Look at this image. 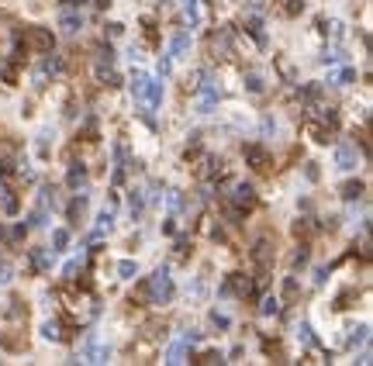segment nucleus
Wrapping results in <instances>:
<instances>
[{"label":"nucleus","mask_w":373,"mask_h":366,"mask_svg":"<svg viewBox=\"0 0 373 366\" xmlns=\"http://www.w3.org/2000/svg\"><path fill=\"white\" fill-rule=\"evenodd\" d=\"M145 290H149V301H152V304H170V301H173V294H177L170 270H156V276L145 283Z\"/></svg>","instance_id":"nucleus-1"},{"label":"nucleus","mask_w":373,"mask_h":366,"mask_svg":"<svg viewBox=\"0 0 373 366\" xmlns=\"http://www.w3.org/2000/svg\"><path fill=\"white\" fill-rule=\"evenodd\" d=\"M107 346H97V335H87L83 339V346H79V359H87V363H107Z\"/></svg>","instance_id":"nucleus-2"},{"label":"nucleus","mask_w":373,"mask_h":366,"mask_svg":"<svg viewBox=\"0 0 373 366\" xmlns=\"http://www.w3.org/2000/svg\"><path fill=\"white\" fill-rule=\"evenodd\" d=\"M335 162H339V170H342V173H349V170H356V145H349V142H342V145L335 149Z\"/></svg>","instance_id":"nucleus-3"},{"label":"nucleus","mask_w":373,"mask_h":366,"mask_svg":"<svg viewBox=\"0 0 373 366\" xmlns=\"http://www.w3.org/2000/svg\"><path fill=\"white\" fill-rule=\"evenodd\" d=\"M215 104H218V87H215V83H204V87H200V100H197L200 114H211Z\"/></svg>","instance_id":"nucleus-4"},{"label":"nucleus","mask_w":373,"mask_h":366,"mask_svg":"<svg viewBox=\"0 0 373 366\" xmlns=\"http://www.w3.org/2000/svg\"><path fill=\"white\" fill-rule=\"evenodd\" d=\"M24 35H28V42H31L38 52H49V49H52V35H49L45 28H28Z\"/></svg>","instance_id":"nucleus-5"},{"label":"nucleus","mask_w":373,"mask_h":366,"mask_svg":"<svg viewBox=\"0 0 373 366\" xmlns=\"http://www.w3.org/2000/svg\"><path fill=\"white\" fill-rule=\"evenodd\" d=\"M187 45H190V31H180V35H173V42H170V52H166V56H170V59H183Z\"/></svg>","instance_id":"nucleus-6"},{"label":"nucleus","mask_w":373,"mask_h":366,"mask_svg":"<svg viewBox=\"0 0 373 366\" xmlns=\"http://www.w3.org/2000/svg\"><path fill=\"white\" fill-rule=\"evenodd\" d=\"M232 197H235V204H238V208H253V204H256V190L249 187V183H238Z\"/></svg>","instance_id":"nucleus-7"},{"label":"nucleus","mask_w":373,"mask_h":366,"mask_svg":"<svg viewBox=\"0 0 373 366\" xmlns=\"http://www.w3.org/2000/svg\"><path fill=\"white\" fill-rule=\"evenodd\" d=\"M145 104H149V107H159V104H162V83H156V79L145 83Z\"/></svg>","instance_id":"nucleus-8"},{"label":"nucleus","mask_w":373,"mask_h":366,"mask_svg":"<svg viewBox=\"0 0 373 366\" xmlns=\"http://www.w3.org/2000/svg\"><path fill=\"white\" fill-rule=\"evenodd\" d=\"M245 155L253 159V166H256V170H270V155L263 152L259 145H249V149H245Z\"/></svg>","instance_id":"nucleus-9"},{"label":"nucleus","mask_w":373,"mask_h":366,"mask_svg":"<svg viewBox=\"0 0 373 366\" xmlns=\"http://www.w3.org/2000/svg\"><path fill=\"white\" fill-rule=\"evenodd\" d=\"M356 73L349 69V66H342V69H335V73H328V83H335V87H346V83H353Z\"/></svg>","instance_id":"nucleus-10"},{"label":"nucleus","mask_w":373,"mask_h":366,"mask_svg":"<svg viewBox=\"0 0 373 366\" xmlns=\"http://www.w3.org/2000/svg\"><path fill=\"white\" fill-rule=\"evenodd\" d=\"M183 359H187V339H183V342H173L170 352H166V363H183Z\"/></svg>","instance_id":"nucleus-11"},{"label":"nucleus","mask_w":373,"mask_h":366,"mask_svg":"<svg viewBox=\"0 0 373 366\" xmlns=\"http://www.w3.org/2000/svg\"><path fill=\"white\" fill-rule=\"evenodd\" d=\"M62 31H66V35H73V31H76V28H83V18H79V14H62Z\"/></svg>","instance_id":"nucleus-12"},{"label":"nucleus","mask_w":373,"mask_h":366,"mask_svg":"<svg viewBox=\"0 0 373 366\" xmlns=\"http://www.w3.org/2000/svg\"><path fill=\"white\" fill-rule=\"evenodd\" d=\"M31 263H35V270H49V266H52V252H49V249H38L35 256H31Z\"/></svg>","instance_id":"nucleus-13"},{"label":"nucleus","mask_w":373,"mask_h":366,"mask_svg":"<svg viewBox=\"0 0 373 366\" xmlns=\"http://www.w3.org/2000/svg\"><path fill=\"white\" fill-rule=\"evenodd\" d=\"M111 228H114V214L104 211V214L97 218V231H94V238H97V235H104V231H111Z\"/></svg>","instance_id":"nucleus-14"},{"label":"nucleus","mask_w":373,"mask_h":366,"mask_svg":"<svg viewBox=\"0 0 373 366\" xmlns=\"http://www.w3.org/2000/svg\"><path fill=\"white\" fill-rule=\"evenodd\" d=\"M52 246H56L52 252H62L66 246H69V231H66V228H56V231H52Z\"/></svg>","instance_id":"nucleus-15"},{"label":"nucleus","mask_w":373,"mask_h":366,"mask_svg":"<svg viewBox=\"0 0 373 366\" xmlns=\"http://www.w3.org/2000/svg\"><path fill=\"white\" fill-rule=\"evenodd\" d=\"M180 4H183V14H187V21H190V24H197V21H200V11H197V0H180Z\"/></svg>","instance_id":"nucleus-16"},{"label":"nucleus","mask_w":373,"mask_h":366,"mask_svg":"<svg viewBox=\"0 0 373 366\" xmlns=\"http://www.w3.org/2000/svg\"><path fill=\"white\" fill-rule=\"evenodd\" d=\"M83 180H87V166H83V162H76V166L69 170V187H79Z\"/></svg>","instance_id":"nucleus-17"},{"label":"nucleus","mask_w":373,"mask_h":366,"mask_svg":"<svg viewBox=\"0 0 373 366\" xmlns=\"http://www.w3.org/2000/svg\"><path fill=\"white\" fill-rule=\"evenodd\" d=\"M42 335H45V339H52V342H59V339H62V328L56 325V321H45V325H42Z\"/></svg>","instance_id":"nucleus-18"},{"label":"nucleus","mask_w":373,"mask_h":366,"mask_svg":"<svg viewBox=\"0 0 373 366\" xmlns=\"http://www.w3.org/2000/svg\"><path fill=\"white\" fill-rule=\"evenodd\" d=\"M118 273L125 276V280H132V276H138V263H132V259H125V263H118Z\"/></svg>","instance_id":"nucleus-19"},{"label":"nucleus","mask_w":373,"mask_h":366,"mask_svg":"<svg viewBox=\"0 0 373 366\" xmlns=\"http://www.w3.org/2000/svg\"><path fill=\"white\" fill-rule=\"evenodd\" d=\"M366 339V325H359V328H353V335L346 339V346H356V342H363Z\"/></svg>","instance_id":"nucleus-20"},{"label":"nucleus","mask_w":373,"mask_h":366,"mask_svg":"<svg viewBox=\"0 0 373 366\" xmlns=\"http://www.w3.org/2000/svg\"><path fill=\"white\" fill-rule=\"evenodd\" d=\"M259 311H263V314H276V311H280V301H276V297H266Z\"/></svg>","instance_id":"nucleus-21"},{"label":"nucleus","mask_w":373,"mask_h":366,"mask_svg":"<svg viewBox=\"0 0 373 366\" xmlns=\"http://www.w3.org/2000/svg\"><path fill=\"white\" fill-rule=\"evenodd\" d=\"M297 342H304V346H311L314 339H311V328L308 325H297Z\"/></svg>","instance_id":"nucleus-22"},{"label":"nucleus","mask_w":373,"mask_h":366,"mask_svg":"<svg viewBox=\"0 0 373 366\" xmlns=\"http://www.w3.org/2000/svg\"><path fill=\"white\" fill-rule=\"evenodd\" d=\"M359 190H363V187H359V183H349V187H346V190H342V197H349V200H353V197H359Z\"/></svg>","instance_id":"nucleus-23"},{"label":"nucleus","mask_w":373,"mask_h":366,"mask_svg":"<svg viewBox=\"0 0 373 366\" xmlns=\"http://www.w3.org/2000/svg\"><path fill=\"white\" fill-rule=\"evenodd\" d=\"M197 363H221V352H204Z\"/></svg>","instance_id":"nucleus-24"},{"label":"nucleus","mask_w":373,"mask_h":366,"mask_svg":"<svg viewBox=\"0 0 373 366\" xmlns=\"http://www.w3.org/2000/svg\"><path fill=\"white\" fill-rule=\"evenodd\" d=\"M211 321H215L218 328H228V314H218V311H215V314H211Z\"/></svg>","instance_id":"nucleus-25"},{"label":"nucleus","mask_w":373,"mask_h":366,"mask_svg":"<svg viewBox=\"0 0 373 366\" xmlns=\"http://www.w3.org/2000/svg\"><path fill=\"white\" fill-rule=\"evenodd\" d=\"M249 90L259 94V90H263V79H259V76H249Z\"/></svg>","instance_id":"nucleus-26"},{"label":"nucleus","mask_w":373,"mask_h":366,"mask_svg":"<svg viewBox=\"0 0 373 366\" xmlns=\"http://www.w3.org/2000/svg\"><path fill=\"white\" fill-rule=\"evenodd\" d=\"M11 283V266H0V287Z\"/></svg>","instance_id":"nucleus-27"},{"label":"nucleus","mask_w":373,"mask_h":366,"mask_svg":"<svg viewBox=\"0 0 373 366\" xmlns=\"http://www.w3.org/2000/svg\"><path fill=\"white\" fill-rule=\"evenodd\" d=\"M66 7H83V0H66Z\"/></svg>","instance_id":"nucleus-28"}]
</instances>
